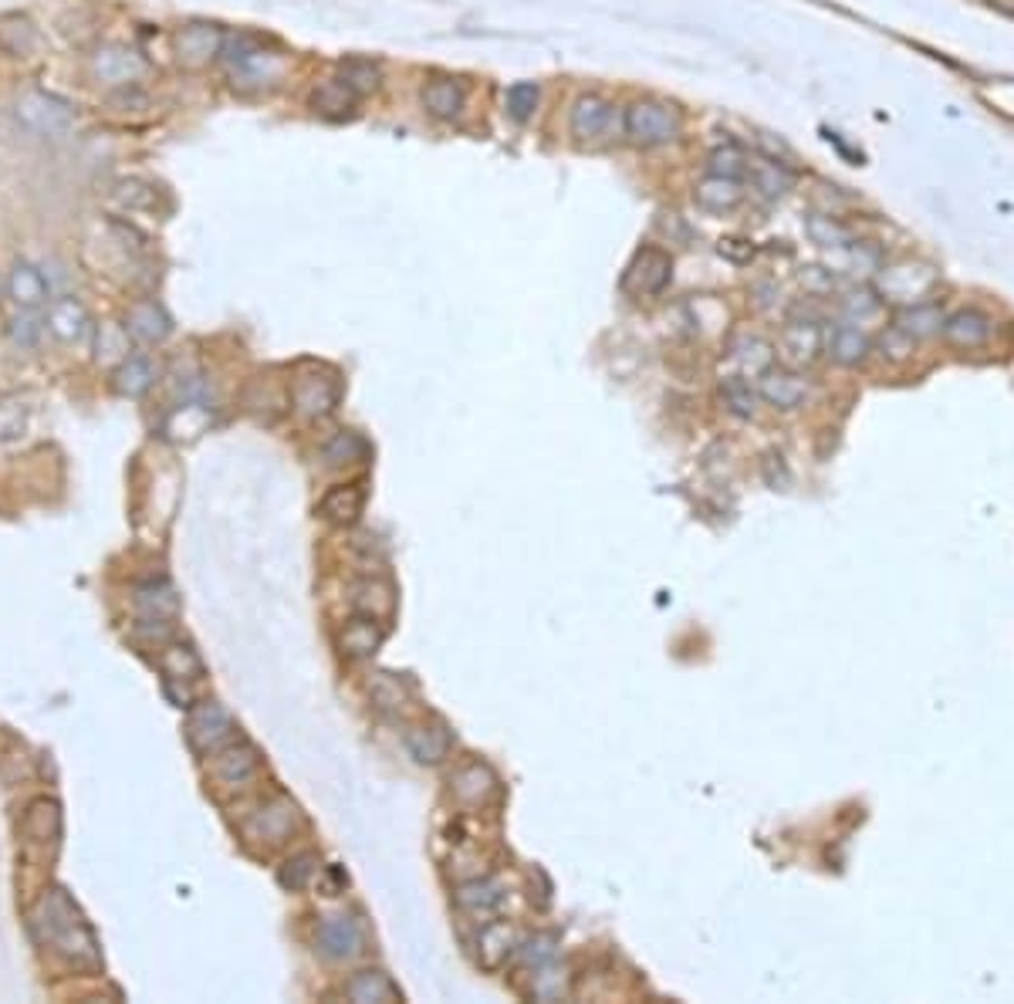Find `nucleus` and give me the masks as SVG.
I'll list each match as a JSON object with an SVG mask.
<instances>
[{"label":"nucleus","mask_w":1014,"mask_h":1004,"mask_svg":"<svg viewBox=\"0 0 1014 1004\" xmlns=\"http://www.w3.org/2000/svg\"><path fill=\"white\" fill-rule=\"evenodd\" d=\"M31 930H35V937L44 943V948H51L57 957L75 964V967L95 970L102 964L95 930L89 927V920L81 917V910L75 906V900L65 890H57V886L35 903Z\"/></svg>","instance_id":"nucleus-1"},{"label":"nucleus","mask_w":1014,"mask_h":1004,"mask_svg":"<svg viewBox=\"0 0 1014 1004\" xmlns=\"http://www.w3.org/2000/svg\"><path fill=\"white\" fill-rule=\"evenodd\" d=\"M220 58L230 68V78L241 88H265L274 85L284 72V58L278 51H268V45L254 35H223Z\"/></svg>","instance_id":"nucleus-2"},{"label":"nucleus","mask_w":1014,"mask_h":1004,"mask_svg":"<svg viewBox=\"0 0 1014 1004\" xmlns=\"http://www.w3.org/2000/svg\"><path fill=\"white\" fill-rule=\"evenodd\" d=\"M622 132H626V139L632 145H640V150H656V145H666V142L680 139L683 119H680V112L670 102L636 99L622 112Z\"/></svg>","instance_id":"nucleus-3"},{"label":"nucleus","mask_w":1014,"mask_h":1004,"mask_svg":"<svg viewBox=\"0 0 1014 1004\" xmlns=\"http://www.w3.org/2000/svg\"><path fill=\"white\" fill-rule=\"evenodd\" d=\"M14 115L24 129H31L38 136H62L75 123L72 102L48 92V88H24L14 99Z\"/></svg>","instance_id":"nucleus-4"},{"label":"nucleus","mask_w":1014,"mask_h":1004,"mask_svg":"<svg viewBox=\"0 0 1014 1004\" xmlns=\"http://www.w3.org/2000/svg\"><path fill=\"white\" fill-rule=\"evenodd\" d=\"M187 741L200 754H214L223 745L238 741V724L220 700H200L187 714Z\"/></svg>","instance_id":"nucleus-5"},{"label":"nucleus","mask_w":1014,"mask_h":1004,"mask_svg":"<svg viewBox=\"0 0 1014 1004\" xmlns=\"http://www.w3.org/2000/svg\"><path fill=\"white\" fill-rule=\"evenodd\" d=\"M159 670H163V687L169 694V700H177V707H193V687L207 676V666H203L200 653L190 643H166L159 653Z\"/></svg>","instance_id":"nucleus-6"},{"label":"nucleus","mask_w":1014,"mask_h":1004,"mask_svg":"<svg viewBox=\"0 0 1014 1004\" xmlns=\"http://www.w3.org/2000/svg\"><path fill=\"white\" fill-rule=\"evenodd\" d=\"M673 278V257L670 251H663L656 244H646L632 254V260L626 264L619 288L629 294V298H653L659 294Z\"/></svg>","instance_id":"nucleus-7"},{"label":"nucleus","mask_w":1014,"mask_h":1004,"mask_svg":"<svg viewBox=\"0 0 1014 1004\" xmlns=\"http://www.w3.org/2000/svg\"><path fill=\"white\" fill-rule=\"evenodd\" d=\"M342 399V382L332 369H301L292 382V406L305 420H322L338 406Z\"/></svg>","instance_id":"nucleus-8"},{"label":"nucleus","mask_w":1014,"mask_h":1004,"mask_svg":"<svg viewBox=\"0 0 1014 1004\" xmlns=\"http://www.w3.org/2000/svg\"><path fill=\"white\" fill-rule=\"evenodd\" d=\"M295 829H298V809L292 799H284V795H271V799L260 802L244 822V836L265 846H281L284 839H292Z\"/></svg>","instance_id":"nucleus-9"},{"label":"nucleus","mask_w":1014,"mask_h":1004,"mask_svg":"<svg viewBox=\"0 0 1014 1004\" xmlns=\"http://www.w3.org/2000/svg\"><path fill=\"white\" fill-rule=\"evenodd\" d=\"M880 271H883V291L880 294L889 302L916 305L937 288V271L930 268V264H920V260H900V264H889V268H880Z\"/></svg>","instance_id":"nucleus-10"},{"label":"nucleus","mask_w":1014,"mask_h":1004,"mask_svg":"<svg viewBox=\"0 0 1014 1004\" xmlns=\"http://www.w3.org/2000/svg\"><path fill=\"white\" fill-rule=\"evenodd\" d=\"M315 951L325 961H352L365 951V933L359 927L356 917H345V913H335V917H325L315 930Z\"/></svg>","instance_id":"nucleus-11"},{"label":"nucleus","mask_w":1014,"mask_h":1004,"mask_svg":"<svg viewBox=\"0 0 1014 1004\" xmlns=\"http://www.w3.org/2000/svg\"><path fill=\"white\" fill-rule=\"evenodd\" d=\"M146 68H150L146 58H142L136 48L119 45V41L102 45L92 54V75L102 85H132V81H139L142 75H146Z\"/></svg>","instance_id":"nucleus-12"},{"label":"nucleus","mask_w":1014,"mask_h":1004,"mask_svg":"<svg viewBox=\"0 0 1014 1004\" xmlns=\"http://www.w3.org/2000/svg\"><path fill=\"white\" fill-rule=\"evenodd\" d=\"M616 119V105L602 99L599 92H586L572 102V112H568V132L575 142H595L608 132Z\"/></svg>","instance_id":"nucleus-13"},{"label":"nucleus","mask_w":1014,"mask_h":1004,"mask_svg":"<svg viewBox=\"0 0 1014 1004\" xmlns=\"http://www.w3.org/2000/svg\"><path fill=\"white\" fill-rule=\"evenodd\" d=\"M744 180L750 183V190H755L761 200L771 203V200H781V196H785V193L795 187V169H792L788 163L774 160V156L755 153V156L747 160Z\"/></svg>","instance_id":"nucleus-14"},{"label":"nucleus","mask_w":1014,"mask_h":1004,"mask_svg":"<svg viewBox=\"0 0 1014 1004\" xmlns=\"http://www.w3.org/2000/svg\"><path fill=\"white\" fill-rule=\"evenodd\" d=\"M781 356L792 366H808L819 359L822 352V321L816 315L808 318H788L785 332H781Z\"/></svg>","instance_id":"nucleus-15"},{"label":"nucleus","mask_w":1014,"mask_h":1004,"mask_svg":"<svg viewBox=\"0 0 1014 1004\" xmlns=\"http://www.w3.org/2000/svg\"><path fill=\"white\" fill-rule=\"evenodd\" d=\"M136 623H172L180 615V596L169 582H142L132 593Z\"/></svg>","instance_id":"nucleus-16"},{"label":"nucleus","mask_w":1014,"mask_h":1004,"mask_svg":"<svg viewBox=\"0 0 1014 1004\" xmlns=\"http://www.w3.org/2000/svg\"><path fill=\"white\" fill-rule=\"evenodd\" d=\"M220 48H223V31L217 24L193 21V24L180 27V35H177V54H180V62L190 68L214 62V58L220 54Z\"/></svg>","instance_id":"nucleus-17"},{"label":"nucleus","mask_w":1014,"mask_h":1004,"mask_svg":"<svg viewBox=\"0 0 1014 1004\" xmlns=\"http://www.w3.org/2000/svg\"><path fill=\"white\" fill-rule=\"evenodd\" d=\"M44 325L48 332L65 342V345H75V342H85L92 332V318L85 312V305L78 298H57L48 305V315H44Z\"/></svg>","instance_id":"nucleus-18"},{"label":"nucleus","mask_w":1014,"mask_h":1004,"mask_svg":"<svg viewBox=\"0 0 1014 1004\" xmlns=\"http://www.w3.org/2000/svg\"><path fill=\"white\" fill-rule=\"evenodd\" d=\"M214 758V775L223 785H247L257 772H260V754L247 745V741H230L220 751L210 754Z\"/></svg>","instance_id":"nucleus-19"},{"label":"nucleus","mask_w":1014,"mask_h":1004,"mask_svg":"<svg viewBox=\"0 0 1014 1004\" xmlns=\"http://www.w3.org/2000/svg\"><path fill=\"white\" fill-rule=\"evenodd\" d=\"M383 643H386V626L380 623V615H369V612L349 619L338 633V646L349 660H369Z\"/></svg>","instance_id":"nucleus-20"},{"label":"nucleus","mask_w":1014,"mask_h":1004,"mask_svg":"<svg viewBox=\"0 0 1014 1004\" xmlns=\"http://www.w3.org/2000/svg\"><path fill=\"white\" fill-rule=\"evenodd\" d=\"M944 339L958 348H977L994 335V321L991 315H984L980 308H961L944 318Z\"/></svg>","instance_id":"nucleus-21"},{"label":"nucleus","mask_w":1014,"mask_h":1004,"mask_svg":"<svg viewBox=\"0 0 1014 1004\" xmlns=\"http://www.w3.org/2000/svg\"><path fill=\"white\" fill-rule=\"evenodd\" d=\"M402 745H406V751H410L420 764H440V761L450 754V748H453V737H450V730H447L444 724L429 721V724L406 727Z\"/></svg>","instance_id":"nucleus-22"},{"label":"nucleus","mask_w":1014,"mask_h":1004,"mask_svg":"<svg viewBox=\"0 0 1014 1004\" xmlns=\"http://www.w3.org/2000/svg\"><path fill=\"white\" fill-rule=\"evenodd\" d=\"M362 511H365V484L362 481L332 487L322 497V505H318V514L335 528H352L362 518Z\"/></svg>","instance_id":"nucleus-23"},{"label":"nucleus","mask_w":1014,"mask_h":1004,"mask_svg":"<svg viewBox=\"0 0 1014 1004\" xmlns=\"http://www.w3.org/2000/svg\"><path fill=\"white\" fill-rule=\"evenodd\" d=\"M758 393L778 406V409H795L805 396H808V382L795 372V369H781V366H768L758 376Z\"/></svg>","instance_id":"nucleus-24"},{"label":"nucleus","mask_w":1014,"mask_h":1004,"mask_svg":"<svg viewBox=\"0 0 1014 1004\" xmlns=\"http://www.w3.org/2000/svg\"><path fill=\"white\" fill-rule=\"evenodd\" d=\"M744 200V183L731 180V176H714L707 173L704 180L693 187V203L707 214H731Z\"/></svg>","instance_id":"nucleus-25"},{"label":"nucleus","mask_w":1014,"mask_h":1004,"mask_svg":"<svg viewBox=\"0 0 1014 1004\" xmlns=\"http://www.w3.org/2000/svg\"><path fill=\"white\" fill-rule=\"evenodd\" d=\"M21 833L27 842L35 846H54L57 836H62V809H57L54 799H35L21 815Z\"/></svg>","instance_id":"nucleus-26"},{"label":"nucleus","mask_w":1014,"mask_h":1004,"mask_svg":"<svg viewBox=\"0 0 1014 1004\" xmlns=\"http://www.w3.org/2000/svg\"><path fill=\"white\" fill-rule=\"evenodd\" d=\"M123 329L136 339V342H146V345H156L163 339H169L172 332V318L163 312V305L156 302H136L126 315V325Z\"/></svg>","instance_id":"nucleus-27"},{"label":"nucleus","mask_w":1014,"mask_h":1004,"mask_svg":"<svg viewBox=\"0 0 1014 1004\" xmlns=\"http://www.w3.org/2000/svg\"><path fill=\"white\" fill-rule=\"evenodd\" d=\"M450 791L457 795L463 805H480V802H487L490 795L498 791V778H495V772H490L487 764L471 761V764H463V767H457V772H453Z\"/></svg>","instance_id":"nucleus-28"},{"label":"nucleus","mask_w":1014,"mask_h":1004,"mask_svg":"<svg viewBox=\"0 0 1014 1004\" xmlns=\"http://www.w3.org/2000/svg\"><path fill=\"white\" fill-rule=\"evenodd\" d=\"M467 105V92H463V85L457 78H429L423 85V109L433 115V119H457Z\"/></svg>","instance_id":"nucleus-29"},{"label":"nucleus","mask_w":1014,"mask_h":1004,"mask_svg":"<svg viewBox=\"0 0 1014 1004\" xmlns=\"http://www.w3.org/2000/svg\"><path fill=\"white\" fill-rule=\"evenodd\" d=\"M342 991H345V997L356 1001V1004H389V1001H399V997H402L399 988L393 984L389 974H386V970H375V967L352 974V978L345 981Z\"/></svg>","instance_id":"nucleus-30"},{"label":"nucleus","mask_w":1014,"mask_h":1004,"mask_svg":"<svg viewBox=\"0 0 1014 1004\" xmlns=\"http://www.w3.org/2000/svg\"><path fill=\"white\" fill-rule=\"evenodd\" d=\"M869 352H873V339H869L859 325H852V321H838L835 329L829 332V356L838 366L852 369V366L865 363Z\"/></svg>","instance_id":"nucleus-31"},{"label":"nucleus","mask_w":1014,"mask_h":1004,"mask_svg":"<svg viewBox=\"0 0 1014 1004\" xmlns=\"http://www.w3.org/2000/svg\"><path fill=\"white\" fill-rule=\"evenodd\" d=\"M453 903H457V910L471 913V917H490V913L501 910L504 890H501V886H498L495 879H471V882H460V886H457Z\"/></svg>","instance_id":"nucleus-32"},{"label":"nucleus","mask_w":1014,"mask_h":1004,"mask_svg":"<svg viewBox=\"0 0 1014 1004\" xmlns=\"http://www.w3.org/2000/svg\"><path fill=\"white\" fill-rule=\"evenodd\" d=\"M38 41V24L27 14H0V51H8L11 58H31Z\"/></svg>","instance_id":"nucleus-33"},{"label":"nucleus","mask_w":1014,"mask_h":1004,"mask_svg":"<svg viewBox=\"0 0 1014 1004\" xmlns=\"http://www.w3.org/2000/svg\"><path fill=\"white\" fill-rule=\"evenodd\" d=\"M356 105H359V96L338 78H329L311 88V109L318 115H325V119H349V115H356Z\"/></svg>","instance_id":"nucleus-34"},{"label":"nucleus","mask_w":1014,"mask_h":1004,"mask_svg":"<svg viewBox=\"0 0 1014 1004\" xmlns=\"http://www.w3.org/2000/svg\"><path fill=\"white\" fill-rule=\"evenodd\" d=\"M8 294L17 308H41L48 302V281L35 264H14L8 278Z\"/></svg>","instance_id":"nucleus-35"},{"label":"nucleus","mask_w":1014,"mask_h":1004,"mask_svg":"<svg viewBox=\"0 0 1014 1004\" xmlns=\"http://www.w3.org/2000/svg\"><path fill=\"white\" fill-rule=\"evenodd\" d=\"M153 382H156V369H153V363H150L146 356H126V359L119 363V369L112 372L115 393H123V396H129V399L146 396V393L153 390Z\"/></svg>","instance_id":"nucleus-36"},{"label":"nucleus","mask_w":1014,"mask_h":1004,"mask_svg":"<svg viewBox=\"0 0 1014 1004\" xmlns=\"http://www.w3.org/2000/svg\"><path fill=\"white\" fill-rule=\"evenodd\" d=\"M477 948H480V964L490 967V970H498V967L517 951V933H514L511 924L495 920V924H487V927L480 930Z\"/></svg>","instance_id":"nucleus-37"},{"label":"nucleus","mask_w":1014,"mask_h":1004,"mask_svg":"<svg viewBox=\"0 0 1014 1004\" xmlns=\"http://www.w3.org/2000/svg\"><path fill=\"white\" fill-rule=\"evenodd\" d=\"M805 233L811 244H819L825 251H846L852 244V230L835 214H822V211L805 214Z\"/></svg>","instance_id":"nucleus-38"},{"label":"nucleus","mask_w":1014,"mask_h":1004,"mask_svg":"<svg viewBox=\"0 0 1014 1004\" xmlns=\"http://www.w3.org/2000/svg\"><path fill=\"white\" fill-rule=\"evenodd\" d=\"M369 457V443L356 430H338L322 443V460L325 467H352Z\"/></svg>","instance_id":"nucleus-39"},{"label":"nucleus","mask_w":1014,"mask_h":1004,"mask_svg":"<svg viewBox=\"0 0 1014 1004\" xmlns=\"http://www.w3.org/2000/svg\"><path fill=\"white\" fill-rule=\"evenodd\" d=\"M896 329H903L913 342L916 339H930L944 329V315L934 302H916V305H907L896 318Z\"/></svg>","instance_id":"nucleus-40"},{"label":"nucleus","mask_w":1014,"mask_h":1004,"mask_svg":"<svg viewBox=\"0 0 1014 1004\" xmlns=\"http://www.w3.org/2000/svg\"><path fill=\"white\" fill-rule=\"evenodd\" d=\"M338 81L349 85L352 92L362 99V96H369V92H375V88H380L383 68L375 65V62H369V58H345V62L338 65Z\"/></svg>","instance_id":"nucleus-41"},{"label":"nucleus","mask_w":1014,"mask_h":1004,"mask_svg":"<svg viewBox=\"0 0 1014 1004\" xmlns=\"http://www.w3.org/2000/svg\"><path fill=\"white\" fill-rule=\"evenodd\" d=\"M318 869H322V860H318L315 852H298V855H292V860L281 866L278 879H281L284 890L298 893V890H308L311 879L318 876Z\"/></svg>","instance_id":"nucleus-42"},{"label":"nucleus","mask_w":1014,"mask_h":1004,"mask_svg":"<svg viewBox=\"0 0 1014 1004\" xmlns=\"http://www.w3.org/2000/svg\"><path fill=\"white\" fill-rule=\"evenodd\" d=\"M880 308H883V298L873 288H852V291L843 294V298H838V312H843V318L852 321V325H862L869 318H876Z\"/></svg>","instance_id":"nucleus-43"},{"label":"nucleus","mask_w":1014,"mask_h":1004,"mask_svg":"<svg viewBox=\"0 0 1014 1004\" xmlns=\"http://www.w3.org/2000/svg\"><path fill=\"white\" fill-rule=\"evenodd\" d=\"M27 423H31V406H27L21 396H4V399H0V443L21 440Z\"/></svg>","instance_id":"nucleus-44"},{"label":"nucleus","mask_w":1014,"mask_h":1004,"mask_svg":"<svg viewBox=\"0 0 1014 1004\" xmlns=\"http://www.w3.org/2000/svg\"><path fill=\"white\" fill-rule=\"evenodd\" d=\"M731 352H734V359L744 366V369H750V372H765L768 366H774V352H771V345L765 342V339H758V335H741L734 345H731Z\"/></svg>","instance_id":"nucleus-45"},{"label":"nucleus","mask_w":1014,"mask_h":1004,"mask_svg":"<svg viewBox=\"0 0 1014 1004\" xmlns=\"http://www.w3.org/2000/svg\"><path fill=\"white\" fill-rule=\"evenodd\" d=\"M747 160H750V156L741 150L737 142H723V145H717V150L707 156V169H710L714 176H731V180H744Z\"/></svg>","instance_id":"nucleus-46"},{"label":"nucleus","mask_w":1014,"mask_h":1004,"mask_svg":"<svg viewBox=\"0 0 1014 1004\" xmlns=\"http://www.w3.org/2000/svg\"><path fill=\"white\" fill-rule=\"evenodd\" d=\"M538 99H541V92H538L535 81H514V85L508 88V96H504L508 115H511L514 123H528L531 115L538 112Z\"/></svg>","instance_id":"nucleus-47"},{"label":"nucleus","mask_w":1014,"mask_h":1004,"mask_svg":"<svg viewBox=\"0 0 1014 1004\" xmlns=\"http://www.w3.org/2000/svg\"><path fill=\"white\" fill-rule=\"evenodd\" d=\"M369 694H372V703L380 707V711H399V707L406 703V690L393 673H375L369 681Z\"/></svg>","instance_id":"nucleus-48"},{"label":"nucleus","mask_w":1014,"mask_h":1004,"mask_svg":"<svg viewBox=\"0 0 1014 1004\" xmlns=\"http://www.w3.org/2000/svg\"><path fill=\"white\" fill-rule=\"evenodd\" d=\"M517 954H521V961H525L531 970H538V967H544V964L555 961V954H559V937H552V933H535L531 940L517 943Z\"/></svg>","instance_id":"nucleus-49"},{"label":"nucleus","mask_w":1014,"mask_h":1004,"mask_svg":"<svg viewBox=\"0 0 1014 1004\" xmlns=\"http://www.w3.org/2000/svg\"><path fill=\"white\" fill-rule=\"evenodd\" d=\"M720 393L737 417H750V412H755V390H750V382L744 376H728L720 382Z\"/></svg>","instance_id":"nucleus-50"},{"label":"nucleus","mask_w":1014,"mask_h":1004,"mask_svg":"<svg viewBox=\"0 0 1014 1004\" xmlns=\"http://www.w3.org/2000/svg\"><path fill=\"white\" fill-rule=\"evenodd\" d=\"M41 332H44V321L31 308H24L21 315L11 318V342L21 348H35L41 342Z\"/></svg>","instance_id":"nucleus-51"},{"label":"nucleus","mask_w":1014,"mask_h":1004,"mask_svg":"<svg viewBox=\"0 0 1014 1004\" xmlns=\"http://www.w3.org/2000/svg\"><path fill=\"white\" fill-rule=\"evenodd\" d=\"M115 200H119L123 206H129V211H146V206L156 203V193H153V187L139 183V180H123L119 187H115Z\"/></svg>","instance_id":"nucleus-52"},{"label":"nucleus","mask_w":1014,"mask_h":1004,"mask_svg":"<svg viewBox=\"0 0 1014 1004\" xmlns=\"http://www.w3.org/2000/svg\"><path fill=\"white\" fill-rule=\"evenodd\" d=\"M126 352H129V332L119 329V325H102L99 329V359H115V356L126 359Z\"/></svg>","instance_id":"nucleus-53"},{"label":"nucleus","mask_w":1014,"mask_h":1004,"mask_svg":"<svg viewBox=\"0 0 1014 1004\" xmlns=\"http://www.w3.org/2000/svg\"><path fill=\"white\" fill-rule=\"evenodd\" d=\"M913 352V339L903 332V329H886V335H883V356H889V359H907Z\"/></svg>","instance_id":"nucleus-54"},{"label":"nucleus","mask_w":1014,"mask_h":1004,"mask_svg":"<svg viewBox=\"0 0 1014 1004\" xmlns=\"http://www.w3.org/2000/svg\"><path fill=\"white\" fill-rule=\"evenodd\" d=\"M801 284H805V291H811V294H829V291L835 288V278H832V271H825V268H805V271H801Z\"/></svg>","instance_id":"nucleus-55"},{"label":"nucleus","mask_w":1014,"mask_h":1004,"mask_svg":"<svg viewBox=\"0 0 1014 1004\" xmlns=\"http://www.w3.org/2000/svg\"><path fill=\"white\" fill-rule=\"evenodd\" d=\"M717 251H720L723 257H731V260H750V257H755V247H750L747 241H734V238H731V241H720Z\"/></svg>","instance_id":"nucleus-56"}]
</instances>
